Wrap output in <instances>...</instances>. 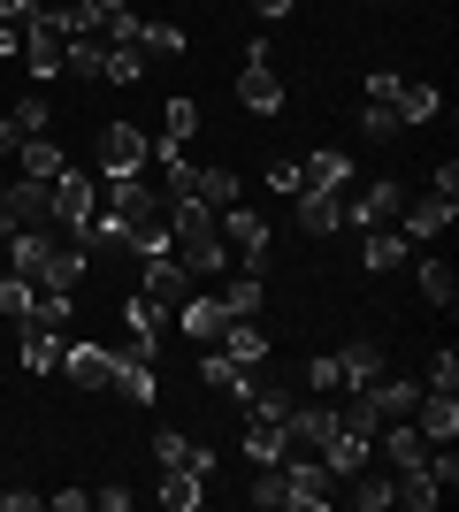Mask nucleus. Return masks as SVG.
Returning a JSON list of instances; mask_svg holds the SVG:
<instances>
[{
	"mask_svg": "<svg viewBox=\"0 0 459 512\" xmlns=\"http://www.w3.org/2000/svg\"><path fill=\"white\" fill-rule=\"evenodd\" d=\"M62 77L100 85V77H108V39H100V31H77V39H69V54H62Z\"/></svg>",
	"mask_w": 459,
	"mask_h": 512,
	"instance_id": "nucleus-22",
	"label": "nucleus"
},
{
	"mask_svg": "<svg viewBox=\"0 0 459 512\" xmlns=\"http://www.w3.org/2000/svg\"><path fill=\"white\" fill-rule=\"evenodd\" d=\"M46 505H54V512H85V505H92V490H54Z\"/></svg>",
	"mask_w": 459,
	"mask_h": 512,
	"instance_id": "nucleus-49",
	"label": "nucleus"
},
{
	"mask_svg": "<svg viewBox=\"0 0 459 512\" xmlns=\"http://www.w3.org/2000/svg\"><path fill=\"white\" fill-rule=\"evenodd\" d=\"M62 329H39V321H23V344H16V352H23V367H31V375H54V367H62Z\"/></svg>",
	"mask_w": 459,
	"mask_h": 512,
	"instance_id": "nucleus-27",
	"label": "nucleus"
},
{
	"mask_svg": "<svg viewBox=\"0 0 459 512\" xmlns=\"http://www.w3.org/2000/svg\"><path fill=\"white\" fill-rule=\"evenodd\" d=\"M238 100H245V115L268 123V115H284V77H276L268 62H245L238 69Z\"/></svg>",
	"mask_w": 459,
	"mask_h": 512,
	"instance_id": "nucleus-15",
	"label": "nucleus"
},
{
	"mask_svg": "<svg viewBox=\"0 0 459 512\" xmlns=\"http://www.w3.org/2000/svg\"><path fill=\"white\" fill-rule=\"evenodd\" d=\"M406 260H414V245H406L398 230H383V222H375L368 245H360V268H368V276H391V268H406Z\"/></svg>",
	"mask_w": 459,
	"mask_h": 512,
	"instance_id": "nucleus-25",
	"label": "nucleus"
},
{
	"mask_svg": "<svg viewBox=\"0 0 459 512\" xmlns=\"http://www.w3.org/2000/svg\"><path fill=\"white\" fill-rule=\"evenodd\" d=\"M299 383L314 390V398H337V390H345V375H337V352H314V360L299 367Z\"/></svg>",
	"mask_w": 459,
	"mask_h": 512,
	"instance_id": "nucleus-36",
	"label": "nucleus"
},
{
	"mask_svg": "<svg viewBox=\"0 0 459 512\" xmlns=\"http://www.w3.org/2000/svg\"><path fill=\"white\" fill-rule=\"evenodd\" d=\"M31 306H39V283H31V276H16V268H8V276H0V314H31Z\"/></svg>",
	"mask_w": 459,
	"mask_h": 512,
	"instance_id": "nucleus-38",
	"label": "nucleus"
},
{
	"mask_svg": "<svg viewBox=\"0 0 459 512\" xmlns=\"http://www.w3.org/2000/svg\"><path fill=\"white\" fill-rule=\"evenodd\" d=\"M23 146V130H16V115H0V153H16Z\"/></svg>",
	"mask_w": 459,
	"mask_h": 512,
	"instance_id": "nucleus-51",
	"label": "nucleus"
},
{
	"mask_svg": "<svg viewBox=\"0 0 459 512\" xmlns=\"http://www.w3.org/2000/svg\"><path fill=\"white\" fill-rule=\"evenodd\" d=\"M375 436H383V451H391V467H398V474L429 459V436H421L414 421H406V428H375Z\"/></svg>",
	"mask_w": 459,
	"mask_h": 512,
	"instance_id": "nucleus-31",
	"label": "nucleus"
},
{
	"mask_svg": "<svg viewBox=\"0 0 459 512\" xmlns=\"http://www.w3.org/2000/svg\"><path fill=\"white\" fill-rule=\"evenodd\" d=\"M398 207H406V184L383 176V184H360V192L345 199V222H352V230H375V222H391Z\"/></svg>",
	"mask_w": 459,
	"mask_h": 512,
	"instance_id": "nucleus-10",
	"label": "nucleus"
},
{
	"mask_svg": "<svg viewBox=\"0 0 459 512\" xmlns=\"http://www.w3.org/2000/svg\"><path fill=\"white\" fill-rule=\"evenodd\" d=\"M299 184H314V192H345V184H352V153L345 146H314L299 161Z\"/></svg>",
	"mask_w": 459,
	"mask_h": 512,
	"instance_id": "nucleus-21",
	"label": "nucleus"
},
{
	"mask_svg": "<svg viewBox=\"0 0 459 512\" xmlns=\"http://www.w3.org/2000/svg\"><path fill=\"white\" fill-rule=\"evenodd\" d=\"M291 199H299V230L306 237H337V230H345V192H314V184H299Z\"/></svg>",
	"mask_w": 459,
	"mask_h": 512,
	"instance_id": "nucleus-17",
	"label": "nucleus"
},
{
	"mask_svg": "<svg viewBox=\"0 0 459 512\" xmlns=\"http://www.w3.org/2000/svg\"><path fill=\"white\" fill-rule=\"evenodd\" d=\"M199 383L222 390V398H245V390H253V367H238L222 344H207V352H199Z\"/></svg>",
	"mask_w": 459,
	"mask_h": 512,
	"instance_id": "nucleus-23",
	"label": "nucleus"
},
{
	"mask_svg": "<svg viewBox=\"0 0 459 512\" xmlns=\"http://www.w3.org/2000/svg\"><path fill=\"white\" fill-rule=\"evenodd\" d=\"M329 428H337V406H329V398H314V390H306L299 406L284 413V436H291V451H314V459H322Z\"/></svg>",
	"mask_w": 459,
	"mask_h": 512,
	"instance_id": "nucleus-8",
	"label": "nucleus"
},
{
	"mask_svg": "<svg viewBox=\"0 0 459 512\" xmlns=\"http://www.w3.org/2000/svg\"><path fill=\"white\" fill-rule=\"evenodd\" d=\"M421 291H429V306H444V314H452V299H459V276H452V260H421Z\"/></svg>",
	"mask_w": 459,
	"mask_h": 512,
	"instance_id": "nucleus-35",
	"label": "nucleus"
},
{
	"mask_svg": "<svg viewBox=\"0 0 459 512\" xmlns=\"http://www.w3.org/2000/svg\"><path fill=\"white\" fill-rule=\"evenodd\" d=\"M253 512H284V467L253 474Z\"/></svg>",
	"mask_w": 459,
	"mask_h": 512,
	"instance_id": "nucleus-40",
	"label": "nucleus"
},
{
	"mask_svg": "<svg viewBox=\"0 0 459 512\" xmlns=\"http://www.w3.org/2000/svg\"><path fill=\"white\" fill-rule=\"evenodd\" d=\"M245 459H253V467H284L291 459L284 421H261V413H253V421H245Z\"/></svg>",
	"mask_w": 459,
	"mask_h": 512,
	"instance_id": "nucleus-24",
	"label": "nucleus"
},
{
	"mask_svg": "<svg viewBox=\"0 0 459 512\" xmlns=\"http://www.w3.org/2000/svg\"><path fill=\"white\" fill-rule=\"evenodd\" d=\"M437 85H414V77H398V92H391V115L398 123H429V115H437Z\"/></svg>",
	"mask_w": 459,
	"mask_h": 512,
	"instance_id": "nucleus-29",
	"label": "nucleus"
},
{
	"mask_svg": "<svg viewBox=\"0 0 459 512\" xmlns=\"http://www.w3.org/2000/svg\"><path fill=\"white\" fill-rule=\"evenodd\" d=\"M184 192H192V199H207V207H238V192H245V184H238V176H230V169H192V176H184Z\"/></svg>",
	"mask_w": 459,
	"mask_h": 512,
	"instance_id": "nucleus-28",
	"label": "nucleus"
},
{
	"mask_svg": "<svg viewBox=\"0 0 459 512\" xmlns=\"http://www.w3.org/2000/svg\"><path fill=\"white\" fill-rule=\"evenodd\" d=\"M169 321H176V329H184L192 344H215V337H222V321H230V314H222V299H215V291H199V283H192V299L176 306Z\"/></svg>",
	"mask_w": 459,
	"mask_h": 512,
	"instance_id": "nucleus-18",
	"label": "nucleus"
},
{
	"mask_svg": "<svg viewBox=\"0 0 459 512\" xmlns=\"http://www.w3.org/2000/svg\"><path fill=\"white\" fill-rule=\"evenodd\" d=\"M46 245H54L46 230H8V268H16V276H39Z\"/></svg>",
	"mask_w": 459,
	"mask_h": 512,
	"instance_id": "nucleus-33",
	"label": "nucleus"
},
{
	"mask_svg": "<svg viewBox=\"0 0 459 512\" xmlns=\"http://www.w3.org/2000/svg\"><path fill=\"white\" fill-rule=\"evenodd\" d=\"M0 214H8V184H0Z\"/></svg>",
	"mask_w": 459,
	"mask_h": 512,
	"instance_id": "nucleus-53",
	"label": "nucleus"
},
{
	"mask_svg": "<svg viewBox=\"0 0 459 512\" xmlns=\"http://www.w3.org/2000/svg\"><path fill=\"white\" fill-rule=\"evenodd\" d=\"M100 192H108V214H123V237H131L138 222H153V214H161V192L146 184V169H131V176H100Z\"/></svg>",
	"mask_w": 459,
	"mask_h": 512,
	"instance_id": "nucleus-5",
	"label": "nucleus"
},
{
	"mask_svg": "<svg viewBox=\"0 0 459 512\" xmlns=\"http://www.w3.org/2000/svg\"><path fill=\"white\" fill-rule=\"evenodd\" d=\"M138 291H146V299L161 306V314H176V306L192 299V268H184L176 253H161V260H138Z\"/></svg>",
	"mask_w": 459,
	"mask_h": 512,
	"instance_id": "nucleus-7",
	"label": "nucleus"
},
{
	"mask_svg": "<svg viewBox=\"0 0 459 512\" xmlns=\"http://www.w3.org/2000/svg\"><path fill=\"white\" fill-rule=\"evenodd\" d=\"M421 390H459V352H437L429 375H421Z\"/></svg>",
	"mask_w": 459,
	"mask_h": 512,
	"instance_id": "nucleus-45",
	"label": "nucleus"
},
{
	"mask_svg": "<svg viewBox=\"0 0 459 512\" xmlns=\"http://www.w3.org/2000/svg\"><path fill=\"white\" fill-rule=\"evenodd\" d=\"M153 459H161V467H192V436L161 428V436H153Z\"/></svg>",
	"mask_w": 459,
	"mask_h": 512,
	"instance_id": "nucleus-43",
	"label": "nucleus"
},
{
	"mask_svg": "<svg viewBox=\"0 0 459 512\" xmlns=\"http://www.w3.org/2000/svg\"><path fill=\"white\" fill-rule=\"evenodd\" d=\"M222 314H261V276H238L222 291Z\"/></svg>",
	"mask_w": 459,
	"mask_h": 512,
	"instance_id": "nucleus-41",
	"label": "nucleus"
},
{
	"mask_svg": "<svg viewBox=\"0 0 459 512\" xmlns=\"http://www.w3.org/2000/svg\"><path fill=\"white\" fill-rule=\"evenodd\" d=\"M31 16V0H0V23H23Z\"/></svg>",
	"mask_w": 459,
	"mask_h": 512,
	"instance_id": "nucleus-52",
	"label": "nucleus"
},
{
	"mask_svg": "<svg viewBox=\"0 0 459 512\" xmlns=\"http://www.w3.org/2000/svg\"><path fill=\"white\" fill-rule=\"evenodd\" d=\"M46 123H54V115H46L39 92H31V100H16V130H23V138H46Z\"/></svg>",
	"mask_w": 459,
	"mask_h": 512,
	"instance_id": "nucleus-44",
	"label": "nucleus"
},
{
	"mask_svg": "<svg viewBox=\"0 0 459 512\" xmlns=\"http://www.w3.org/2000/svg\"><path fill=\"white\" fill-rule=\"evenodd\" d=\"M108 398H123V406H138V413H146L153 398H161V383H153V360H138V352H115Z\"/></svg>",
	"mask_w": 459,
	"mask_h": 512,
	"instance_id": "nucleus-11",
	"label": "nucleus"
},
{
	"mask_svg": "<svg viewBox=\"0 0 459 512\" xmlns=\"http://www.w3.org/2000/svg\"><path fill=\"white\" fill-rule=\"evenodd\" d=\"M161 329H169V314H161L146 291H131V299H123V337H131L138 360H153V352H161Z\"/></svg>",
	"mask_w": 459,
	"mask_h": 512,
	"instance_id": "nucleus-12",
	"label": "nucleus"
},
{
	"mask_svg": "<svg viewBox=\"0 0 459 512\" xmlns=\"http://www.w3.org/2000/svg\"><path fill=\"white\" fill-rule=\"evenodd\" d=\"M368 451H375V436H368V428H345V421H337V428H329V444H322V467L337 474V482H345V474H360V467H368Z\"/></svg>",
	"mask_w": 459,
	"mask_h": 512,
	"instance_id": "nucleus-19",
	"label": "nucleus"
},
{
	"mask_svg": "<svg viewBox=\"0 0 459 512\" xmlns=\"http://www.w3.org/2000/svg\"><path fill=\"white\" fill-rule=\"evenodd\" d=\"M138 46L169 62V54H184V31H176V23H138Z\"/></svg>",
	"mask_w": 459,
	"mask_h": 512,
	"instance_id": "nucleus-39",
	"label": "nucleus"
},
{
	"mask_svg": "<svg viewBox=\"0 0 459 512\" xmlns=\"http://www.w3.org/2000/svg\"><path fill=\"white\" fill-rule=\"evenodd\" d=\"M62 54H69V16L31 0V16H23V54H16V62L46 85V77H62Z\"/></svg>",
	"mask_w": 459,
	"mask_h": 512,
	"instance_id": "nucleus-1",
	"label": "nucleus"
},
{
	"mask_svg": "<svg viewBox=\"0 0 459 512\" xmlns=\"http://www.w3.org/2000/svg\"><path fill=\"white\" fill-rule=\"evenodd\" d=\"M54 375H69L77 390H108L115 352H108V344H92V337H77V344H62V367H54Z\"/></svg>",
	"mask_w": 459,
	"mask_h": 512,
	"instance_id": "nucleus-9",
	"label": "nucleus"
},
{
	"mask_svg": "<svg viewBox=\"0 0 459 512\" xmlns=\"http://www.w3.org/2000/svg\"><path fill=\"white\" fill-rule=\"evenodd\" d=\"M268 192H284V199L299 192V161H276V169H268Z\"/></svg>",
	"mask_w": 459,
	"mask_h": 512,
	"instance_id": "nucleus-47",
	"label": "nucleus"
},
{
	"mask_svg": "<svg viewBox=\"0 0 459 512\" xmlns=\"http://www.w3.org/2000/svg\"><path fill=\"white\" fill-rule=\"evenodd\" d=\"M92 276V260H85V245H46V260H39V291H69V299H77V283Z\"/></svg>",
	"mask_w": 459,
	"mask_h": 512,
	"instance_id": "nucleus-14",
	"label": "nucleus"
},
{
	"mask_svg": "<svg viewBox=\"0 0 459 512\" xmlns=\"http://www.w3.org/2000/svg\"><path fill=\"white\" fill-rule=\"evenodd\" d=\"M215 344H222L238 367H261V360H268V329H261V314H230Z\"/></svg>",
	"mask_w": 459,
	"mask_h": 512,
	"instance_id": "nucleus-20",
	"label": "nucleus"
},
{
	"mask_svg": "<svg viewBox=\"0 0 459 512\" xmlns=\"http://www.w3.org/2000/svg\"><path fill=\"white\" fill-rule=\"evenodd\" d=\"M192 130H199V107L192 100H169V107H161V138H192Z\"/></svg>",
	"mask_w": 459,
	"mask_h": 512,
	"instance_id": "nucleus-42",
	"label": "nucleus"
},
{
	"mask_svg": "<svg viewBox=\"0 0 459 512\" xmlns=\"http://www.w3.org/2000/svg\"><path fill=\"white\" fill-rule=\"evenodd\" d=\"M452 222H459V192H444V184L398 207V237H406V245H437V237L452 230Z\"/></svg>",
	"mask_w": 459,
	"mask_h": 512,
	"instance_id": "nucleus-2",
	"label": "nucleus"
},
{
	"mask_svg": "<svg viewBox=\"0 0 459 512\" xmlns=\"http://www.w3.org/2000/svg\"><path fill=\"white\" fill-rule=\"evenodd\" d=\"M253 8H261V23H284L291 8H299V0H253Z\"/></svg>",
	"mask_w": 459,
	"mask_h": 512,
	"instance_id": "nucleus-50",
	"label": "nucleus"
},
{
	"mask_svg": "<svg viewBox=\"0 0 459 512\" xmlns=\"http://www.w3.org/2000/svg\"><path fill=\"white\" fill-rule=\"evenodd\" d=\"M92 207H100V184H92V176L69 161V169L46 184V214H54L62 230H85V214H92Z\"/></svg>",
	"mask_w": 459,
	"mask_h": 512,
	"instance_id": "nucleus-4",
	"label": "nucleus"
},
{
	"mask_svg": "<svg viewBox=\"0 0 459 512\" xmlns=\"http://www.w3.org/2000/svg\"><path fill=\"white\" fill-rule=\"evenodd\" d=\"M146 130L138 123H100V146H92V161H100V176H131V169H146Z\"/></svg>",
	"mask_w": 459,
	"mask_h": 512,
	"instance_id": "nucleus-6",
	"label": "nucleus"
},
{
	"mask_svg": "<svg viewBox=\"0 0 459 512\" xmlns=\"http://www.w3.org/2000/svg\"><path fill=\"white\" fill-rule=\"evenodd\" d=\"M329 490H337V474H329L314 451H291V459H284V505L291 512H322Z\"/></svg>",
	"mask_w": 459,
	"mask_h": 512,
	"instance_id": "nucleus-3",
	"label": "nucleus"
},
{
	"mask_svg": "<svg viewBox=\"0 0 459 512\" xmlns=\"http://www.w3.org/2000/svg\"><path fill=\"white\" fill-rule=\"evenodd\" d=\"M414 428L429 436V444H459V390H421Z\"/></svg>",
	"mask_w": 459,
	"mask_h": 512,
	"instance_id": "nucleus-16",
	"label": "nucleus"
},
{
	"mask_svg": "<svg viewBox=\"0 0 459 512\" xmlns=\"http://www.w3.org/2000/svg\"><path fill=\"white\" fill-rule=\"evenodd\" d=\"M345 482H352V505H360V512H391L398 505V482H383V474H368V467L345 474Z\"/></svg>",
	"mask_w": 459,
	"mask_h": 512,
	"instance_id": "nucleus-34",
	"label": "nucleus"
},
{
	"mask_svg": "<svg viewBox=\"0 0 459 512\" xmlns=\"http://www.w3.org/2000/svg\"><path fill=\"white\" fill-rule=\"evenodd\" d=\"M46 222H54V214H46V184L39 176H16V184H8V214H0V237L8 230H46Z\"/></svg>",
	"mask_w": 459,
	"mask_h": 512,
	"instance_id": "nucleus-13",
	"label": "nucleus"
},
{
	"mask_svg": "<svg viewBox=\"0 0 459 512\" xmlns=\"http://www.w3.org/2000/svg\"><path fill=\"white\" fill-rule=\"evenodd\" d=\"M153 497H161V505H169V512H192V505H199V497H207V490H199V474H192V467H161V482H153Z\"/></svg>",
	"mask_w": 459,
	"mask_h": 512,
	"instance_id": "nucleus-30",
	"label": "nucleus"
},
{
	"mask_svg": "<svg viewBox=\"0 0 459 512\" xmlns=\"http://www.w3.org/2000/svg\"><path fill=\"white\" fill-rule=\"evenodd\" d=\"M16 153H23V176H39V184H54V176L69 169V153L54 146V138H23Z\"/></svg>",
	"mask_w": 459,
	"mask_h": 512,
	"instance_id": "nucleus-32",
	"label": "nucleus"
},
{
	"mask_svg": "<svg viewBox=\"0 0 459 512\" xmlns=\"http://www.w3.org/2000/svg\"><path fill=\"white\" fill-rule=\"evenodd\" d=\"M360 130H368V138H398V130H406V123H398V115H391V107H360Z\"/></svg>",
	"mask_w": 459,
	"mask_h": 512,
	"instance_id": "nucleus-46",
	"label": "nucleus"
},
{
	"mask_svg": "<svg viewBox=\"0 0 459 512\" xmlns=\"http://www.w3.org/2000/svg\"><path fill=\"white\" fill-rule=\"evenodd\" d=\"M39 505H46L39 490H0V512H39Z\"/></svg>",
	"mask_w": 459,
	"mask_h": 512,
	"instance_id": "nucleus-48",
	"label": "nucleus"
},
{
	"mask_svg": "<svg viewBox=\"0 0 459 512\" xmlns=\"http://www.w3.org/2000/svg\"><path fill=\"white\" fill-rule=\"evenodd\" d=\"M146 77V46H108V77L100 85H138Z\"/></svg>",
	"mask_w": 459,
	"mask_h": 512,
	"instance_id": "nucleus-37",
	"label": "nucleus"
},
{
	"mask_svg": "<svg viewBox=\"0 0 459 512\" xmlns=\"http://www.w3.org/2000/svg\"><path fill=\"white\" fill-rule=\"evenodd\" d=\"M337 375H345V390H368L375 375H383V344H375V337H352L345 352H337Z\"/></svg>",
	"mask_w": 459,
	"mask_h": 512,
	"instance_id": "nucleus-26",
	"label": "nucleus"
}]
</instances>
